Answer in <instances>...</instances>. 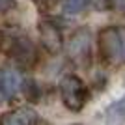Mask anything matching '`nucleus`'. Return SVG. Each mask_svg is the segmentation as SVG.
<instances>
[{
    "instance_id": "nucleus-14",
    "label": "nucleus",
    "mask_w": 125,
    "mask_h": 125,
    "mask_svg": "<svg viewBox=\"0 0 125 125\" xmlns=\"http://www.w3.org/2000/svg\"><path fill=\"white\" fill-rule=\"evenodd\" d=\"M120 36H121V49H123V65H125V26H120Z\"/></svg>"
},
{
    "instance_id": "nucleus-1",
    "label": "nucleus",
    "mask_w": 125,
    "mask_h": 125,
    "mask_svg": "<svg viewBox=\"0 0 125 125\" xmlns=\"http://www.w3.org/2000/svg\"><path fill=\"white\" fill-rule=\"evenodd\" d=\"M2 49L8 56L21 67L30 69L37 63V51L36 45L24 32L13 30L6 32L2 36Z\"/></svg>"
},
{
    "instance_id": "nucleus-10",
    "label": "nucleus",
    "mask_w": 125,
    "mask_h": 125,
    "mask_svg": "<svg viewBox=\"0 0 125 125\" xmlns=\"http://www.w3.org/2000/svg\"><path fill=\"white\" fill-rule=\"evenodd\" d=\"M92 0H63V13L65 15H78L90 6Z\"/></svg>"
},
{
    "instance_id": "nucleus-4",
    "label": "nucleus",
    "mask_w": 125,
    "mask_h": 125,
    "mask_svg": "<svg viewBox=\"0 0 125 125\" xmlns=\"http://www.w3.org/2000/svg\"><path fill=\"white\" fill-rule=\"evenodd\" d=\"M67 56L78 67H86L90 63V60H92V34L88 28H78L69 37Z\"/></svg>"
},
{
    "instance_id": "nucleus-12",
    "label": "nucleus",
    "mask_w": 125,
    "mask_h": 125,
    "mask_svg": "<svg viewBox=\"0 0 125 125\" xmlns=\"http://www.w3.org/2000/svg\"><path fill=\"white\" fill-rule=\"evenodd\" d=\"M97 10H118V0H94Z\"/></svg>"
},
{
    "instance_id": "nucleus-6",
    "label": "nucleus",
    "mask_w": 125,
    "mask_h": 125,
    "mask_svg": "<svg viewBox=\"0 0 125 125\" xmlns=\"http://www.w3.org/2000/svg\"><path fill=\"white\" fill-rule=\"evenodd\" d=\"M22 77L11 67L0 69V101H8L21 90Z\"/></svg>"
},
{
    "instance_id": "nucleus-3",
    "label": "nucleus",
    "mask_w": 125,
    "mask_h": 125,
    "mask_svg": "<svg viewBox=\"0 0 125 125\" xmlns=\"http://www.w3.org/2000/svg\"><path fill=\"white\" fill-rule=\"evenodd\" d=\"M99 43V54L103 62L110 65H123V49H121V36L120 26H106L97 36Z\"/></svg>"
},
{
    "instance_id": "nucleus-9",
    "label": "nucleus",
    "mask_w": 125,
    "mask_h": 125,
    "mask_svg": "<svg viewBox=\"0 0 125 125\" xmlns=\"http://www.w3.org/2000/svg\"><path fill=\"white\" fill-rule=\"evenodd\" d=\"M22 94H24V97L30 103H36L39 97H41V90H39V86H37V82L34 80V78H26V80H22Z\"/></svg>"
},
{
    "instance_id": "nucleus-5",
    "label": "nucleus",
    "mask_w": 125,
    "mask_h": 125,
    "mask_svg": "<svg viewBox=\"0 0 125 125\" xmlns=\"http://www.w3.org/2000/svg\"><path fill=\"white\" fill-rule=\"evenodd\" d=\"M39 30V37H41V45L45 47V51L49 54H58L63 49V39H62V32L52 21L41 19L37 24Z\"/></svg>"
},
{
    "instance_id": "nucleus-15",
    "label": "nucleus",
    "mask_w": 125,
    "mask_h": 125,
    "mask_svg": "<svg viewBox=\"0 0 125 125\" xmlns=\"http://www.w3.org/2000/svg\"><path fill=\"white\" fill-rule=\"evenodd\" d=\"M73 125H80V123H73Z\"/></svg>"
},
{
    "instance_id": "nucleus-13",
    "label": "nucleus",
    "mask_w": 125,
    "mask_h": 125,
    "mask_svg": "<svg viewBox=\"0 0 125 125\" xmlns=\"http://www.w3.org/2000/svg\"><path fill=\"white\" fill-rule=\"evenodd\" d=\"M15 6H17L15 0H0V13H6V11L13 10Z\"/></svg>"
},
{
    "instance_id": "nucleus-11",
    "label": "nucleus",
    "mask_w": 125,
    "mask_h": 125,
    "mask_svg": "<svg viewBox=\"0 0 125 125\" xmlns=\"http://www.w3.org/2000/svg\"><path fill=\"white\" fill-rule=\"evenodd\" d=\"M32 2L41 11H49V10H52V8H56V6L60 4V0H32Z\"/></svg>"
},
{
    "instance_id": "nucleus-2",
    "label": "nucleus",
    "mask_w": 125,
    "mask_h": 125,
    "mask_svg": "<svg viewBox=\"0 0 125 125\" xmlns=\"http://www.w3.org/2000/svg\"><path fill=\"white\" fill-rule=\"evenodd\" d=\"M60 95H62V103L65 104L67 110L80 112L90 99V90L80 77L67 73L60 80Z\"/></svg>"
},
{
    "instance_id": "nucleus-8",
    "label": "nucleus",
    "mask_w": 125,
    "mask_h": 125,
    "mask_svg": "<svg viewBox=\"0 0 125 125\" xmlns=\"http://www.w3.org/2000/svg\"><path fill=\"white\" fill-rule=\"evenodd\" d=\"M104 114L108 118L110 125H120L125 121V95L121 97L120 101H114L108 108L104 110Z\"/></svg>"
},
{
    "instance_id": "nucleus-7",
    "label": "nucleus",
    "mask_w": 125,
    "mask_h": 125,
    "mask_svg": "<svg viewBox=\"0 0 125 125\" xmlns=\"http://www.w3.org/2000/svg\"><path fill=\"white\" fill-rule=\"evenodd\" d=\"M39 116L32 106H19L0 116V125H37Z\"/></svg>"
}]
</instances>
